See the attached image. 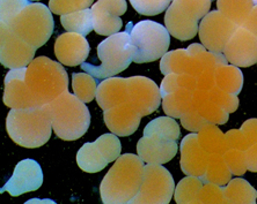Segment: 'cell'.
<instances>
[{
  "instance_id": "cell-1",
  "label": "cell",
  "mask_w": 257,
  "mask_h": 204,
  "mask_svg": "<svg viewBox=\"0 0 257 204\" xmlns=\"http://www.w3.org/2000/svg\"><path fill=\"white\" fill-rule=\"evenodd\" d=\"M144 160L132 154H122L102 180L100 195L105 204L131 203L141 190L144 180Z\"/></svg>"
},
{
  "instance_id": "cell-2",
  "label": "cell",
  "mask_w": 257,
  "mask_h": 204,
  "mask_svg": "<svg viewBox=\"0 0 257 204\" xmlns=\"http://www.w3.org/2000/svg\"><path fill=\"white\" fill-rule=\"evenodd\" d=\"M10 138L24 148H40L49 141L52 116L49 105L29 108H12L6 119Z\"/></svg>"
},
{
  "instance_id": "cell-3",
  "label": "cell",
  "mask_w": 257,
  "mask_h": 204,
  "mask_svg": "<svg viewBox=\"0 0 257 204\" xmlns=\"http://www.w3.org/2000/svg\"><path fill=\"white\" fill-rule=\"evenodd\" d=\"M26 82L40 105H47L69 92V76L62 64L47 56L34 59L27 67Z\"/></svg>"
},
{
  "instance_id": "cell-4",
  "label": "cell",
  "mask_w": 257,
  "mask_h": 204,
  "mask_svg": "<svg viewBox=\"0 0 257 204\" xmlns=\"http://www.w3.org/2000/svg\"><path fill=\"white\" fill-rule=\"evenodd\" d=\"M49 108L52 116V130L64 141H74L86 134L90 124V113L82 100L69 92H63Z\"/></svg>"
},
{
  "instance_id": "cell-5",
  "label": "cell",
  "mask_w": 257,
  "mask_h": 204,
  "mask_svg": "<svg viewBox=\"0 0 257 204\" xmlns=\"http://www.w3.org/2000/svg\"><path fill=\"white\" fill-rule=\"evenodd\" d=\"M224 54H214L206 50L204 45L191 44L187 48L167 52L161 58L162 74H189L197 78L205 70L227 65Z\"/></svg>"
},
{
  "instance_id": "cell-6",
  "label": "cell",
  "mask_w": 257,
  "mask_h": 204,
  "mask_svg": "<svg viewBox=\"0 0 257 204\" xmlns=\"http://www.w3.org/2000/svg\"><path fill=\"white\" fill-rule=\"evenodd\" d=\"M97 56L101 65L81 64V68L96 80L112 78L120 72L125 70L134 62V48H132L130 35L126 32H117L101 42L97 46Z\"/></svg>"
},
{
  "instance_id": "cell-7",
  "label": "cell",
  "mask_w": 257,
  "mask_h": 204,
  "mask_svg": "<svg viewBox=\"0 0 257 204\" xmlns=\"http://www.w3.org/2000/svg\"><path fill=\"white\" fill-rule=\"evenodd\" d=\"M125 32L130 35L134 62L137 64L152 62L162 58L171 45V34L167 28L154 21L128 22Z\"/></svg>"
},
{
  "instance_id": "cell-8",
  "label": "cell",
  "mask_w": 257,
  "mask_h": 204,
  "mask_svg": "<svg viewBox=\"0 0 257 204\" xmlns=\"http://www.w3.org/2000/svg\"><path fill=\"white\" fill-rule=\"evenodd\" d=\"M51 13L50 8L43 4L30 2L7 26L28 44L39 48L54 32L55 21Z\"/></svg>"
},
{
  "instance_id": "cell-9",
  "label": "cell",
  "mask_w": 257,
  "mask_h": 204,
  "mask_svg": "<svg viewBox=\"0 0 257 204\" xmlns=\"http://www.w3.org/2000/svg\"><path fill=\"white\" fill-rule=\"evenodd\" d=\"M212 0H173L166 10V28L180 40H192L197 35L199 21L209 13Z\"/></svg>"
},
{
  "instance_id": "cell-10",
  "label": "cell",
  "mask_w": 257,
  "mask_h": 204,
  "mask_svg": "<svg viewBox=\"0 0 257 204\" xmlns=\"http://www.w3.org/2000/svg\"><path fill=\"white\" fill-rule=\"evenodd\" d=\"M174 192L175 184L168 170L161 164H147L141 190L131 203L167 204L171 202Z\"/></svg>"
},
{
  "instance_id": "cell-11",
  "label": "cell",
  "mask_w": 257,
  "mask_h": 204,
  "mask_svg": "<svg viewBox=\"0 0 257 204\" xmlns=\"http://www.w3.org/2000/svg\"><path fill=\"white\" fill-rule=\"evenodd\" d=\"M239 26L230 21L219 10L209 12L199 24V38L206 50L222 54L230 37Z\"/></svg>"
},
{
  "instance_id": "cell-12",
  "label": "cell",
  "mask_w": 257,
  "mask_h": 204,
  "mask_svg": "<svg viewBox=\"0 0 257 204\" xmlns=\"http://www.w3.org/2000/svg\"><path fill=\"white\" fill-rule=\"evenodd\" d=\"M37 48L18 36L10 26L0 24V62L10 70L27 67Z\"/></svg>"
},
{
  "instance_id": "cell-13",
  "label": "cell",
  "mask_w": 257,
  "mask_h": 204,
  "mask_svg": "<svg viewBox=\"0 0 257 204\" xmlns=\"http://www.w3.org/2000/svg\"><path fill=\"white\" fill-rule=\"evenodd\" d=\"M128 98L134 108L142 116L152 114L161 104V92L157 83L145 76H132L127 78Z\"/></svg>"
},
{
  "instance_id": "cell-14",
  "label": "cell",
  "mask_w": 257,
  "mask_h": 204,
  "mask_svg": "<svg viewBox=\"0 0 257 204\" xmlns=\"http://www.w3.org/2000/svg\"><path fill=\"white\" fill-rule=\"evenodd\" d=\"M230 65L249 67L257 62V37L249 30L239 27L230 37L222 52Z\"/></svg>"
},
{
  "instance_id": "cell-15",
  "label": "cell",
  "mask_w": 257,
  "mask_h": 204,
  "mask_svg": "<svg viewBox=\"0 0 257 204\" xmlns=\"http://www.w3.org/2000/svg\"><path fill=\"white\" fill-rule=\"evenodd\" d=\"M125 0H99L92 6L94 32L102 36H111L123 27L120 15L126 12Z\"/></svg>"
},
{
  "instance_id": "cell-16",
  "label": "cell",
  "mask_w": 257,
  "mask_h": 204,
  "mask_svg": "<svg viewBox=\"0 0 257 204\" xmlns=\"http://www.w3.org/2000/svg\"><path fill=\"white\" fill-rule=\"evenodd\" d=\"M27 67L11 70L5 78L4 104L11 108H29L42 106L30 92L26 82Z\"/></svg>"
},
{
  "instance_id": "cell-17",
  "label": "cell",
  "mask_w": 257,
  "mask_h": 204,
  "mask_svg": "<svg viewBox=\"0 0 257 204\" xmlns=\"http://www.w3.org/2000/svg\"><path fill=\"white\" fill-rule=\"evenodd\" d=\"M42 182L43 173L40 164L34 160H24L15 166L13 176L0 192H9L11 196H20L39 190Z\"/></svg>"
},
{
  "instance_id": "cell-18",
  "label": "cell",
  "mask_w": 257,
  "mask_h": 204,
  "mask_svg": "<svg viewBox=\"0 0 257 204\" xmlns=\"http://www.w3.org/2000/svg\"><path fill=\"white\" fill-rule=\"evenodd\" d=\"M89 44L85 36L75 32L62 34L55 43V54L62 65L80 66L89 54Z\"/></svg>"
},
{
  "instance_id": "cell-19",
  "label": "cell",
  "mask_w": 257,
  "mask_h": 204,
  "mask_svg": "<svg viewBox=\"0 0 257 204\" xmlns=\"http://www.w3.org/2000/svg\"><path fill=\"white\" fill-rule=\"evenodd\" d=\"M177 149L176 141L157 135H144L137 144L138 156L147 164L168 163L175 157Z\"/></svg>"
},
{
  "instance_id": "cell-20",
  "label": "cell",
  "mask_w": 257,
  "mask_h": 204,
  "mask_svg": "<svg viewBox=\"0 0 257 204\" xmlns=\"http://www.w3.org/2000/svg\"><path fill=\"white\" fill-rule=\"evenodd\" d=\"M210 154L199 146L197 134L187 135L181 142V170L186 176H203L206 171Z\"/></svg>"
},
{
  "instance_id": "cell-21",
  "label": "cell",
  "mask_w": 257,
  "mask_h": 204,
  "mask_svg": "<svg viewBox=\"0 0 257 204\" xmlns=\"http://www.w3.org/2000/svg\"><path fill=\"white\" fill-rule=\"evenodd\" d=\"M103 119L111 133L117 136H128L138 130L142 116L126 102L105 110Z\"/></svg>"
},
{
  "instance_id": "cell-22",
  "label": "cell",
  "mask_w": 257,
  "mask_h": 204,
  "mask_svg": "<svg viewBox=\"0 0 257 204\" xmlns=\"http://www.w3.org/2000/svg\"><path fill=\"white\" fill-rule=\"evenodd\" d=\"M128 98V82L124 78H108L102 81L96 92V102L105 111L117 105L126 103Z\"/></svg>"
},
{
  "instance_id": "cell-23",
  "label": "cell",
  "mask_w": 257,
  "mask_h": 204,
  "mask_svg": "<svg viewBox=\"0 0 257 204\" xmlns=\"http://www.w3.org/2000/svg\"><path fill=\"white\" fill-rule=\"evenodd\" d=\"M192 104L199 114L209 124H224L227 122L229 113L211 100L209 90L196 89L192 97Z\"/></svg>"
},
{
  "instance_id": "cell-24",
  "label": "cell",
  "mask_w": 257,
  "mask_h": 204,
  "mask_svg": "<svg viewBox=\"0 0 257 204\" xmlns=\"http://www.w3.org/2000/svg\"><path fill=\"white\" fill-rule=\"evenodd\" d=\"M194 92L187 88H179L162 97V106L166 114L181 119L192 104Z\"/></svg>"
},
{
  "instance_id": "cell-25",
  "label": "cell",
  "mask_w": 257,
  "mask_h": 204,
  "mask_svg": "<svg viewBox=\"0 0 257 204\" xmlns=\"http://www.w3.org/2000/svg\"><path fill=\"white\" fill-rule=\"evenodd\" d=\"M77 163L82 171L96 173L103 170L109 164L107 158L102 154L95 142L85 143L77 154Z\"/></svg>"
},
{
  "instance_id": "cell-26",
  "label": "cell",
  "mask_w": 257,
  "mask_h": 204,
  "mask_svg": "<svg viewBox=\"0 0 257 204\" xmlns=\"http://www.w3.org/2000/svg\"><path fill=\"white\" fill-rule=\"evenodd\" d=\"M215 86L226 92L237 95L242 90L243 75L239 67L234 65H221L214 73Z\"/></svg>"
},
{
  "instance_id": "cell-27",
  "label": "cell",
  "mask_w": 257,
  "mask_h": 204,
  "mask_svg": "<svg viewBox=\"0 0 257 204\" xmlns=\"http://www.w3.org/2000/svg\"><path fill=\"white\" fill-rule=\"evenodd\" d=\"M198 143L209 154H224L229 149L225 134L213 124H207L197 133Z\"/></svg>"
},
{
  "instance_id": "cell-28",
  "label": "cell",
  "mask_w": 257,
  "mask_h": 204,
  "mask_svg": "<svg viewBox=\"0 0 257 204\" xmlns=\"http://www.w3.org/2000/svg\"><path fill=\"white\" fill-rule=\"evenodd\" d=\"M224 188L225 203H251L257 198V192L248 181L243 179L229 180Z\"/></svg>"
},
{
  "instance_id": "cell-29",
  "label": "cell",
  "mask_w": 257,
  "mask_h": 204,
  "mask_svg": "<svg viewBox=\"0 0 257 204\" xmlns=\"http://www.w3.org/2000/svg\"><path fill=\"white\" fill-rule=\"evenodd\" d=\"M232 178V172L225 163L224 154H211L209 163H207L206 171L200 179L204 184H215L219 186H225L229 182Z\"/></svg>"
},
{
  "instance_id": "cell-30",
  "label": "cell",
  "mask_w": 257,
  "mask_h": 204,
  "mask_svg": "<svg viewBox=\"0 0 257 204\" xmlns=\"http://www.w3.org/2000/svg\"><path fill=\"white\" fill-rule=\"evenodd\" d=\"M255 5L254 0H217L219 12H221L239 27L242 26Z\"/></svg>"
},
{
  "instance_id": "cell-31",
  "label": "cell",
  "mask_w": 257,
  "mask_h": 204,
  "mask_svg": "<svg viewBox=\"0 0 257 204\" xmlns=\"http://www.w3.org/2000/svg\"><path fill=\"white\" fill-rule=\"evenodd\" d=\"M60 22L64 29L69 32L80 34L82 36H87L94 30L92 10L89 8L60 15Z\"/></svg>"
},
{
  "instance_id": "cell-32",
  "label": "cell",
  "mask_w": 257,
  "mask_h": 204,
  "mask_svg": "<svg viewBox=\"0 0 257 204\" xmlns=\"http://www.w3.org/2000/svg\"><path fill=\"white\" fill-rule=\"evenodd\" d=\"M144 135H157L160 138L177 141L180 138L181 130L179 124L172 116H159L147 124L144 130Z\"/></svg>"
},
{
  "instance_id": "cell-33",
  "label": "cell",
  "mask_w": 257,
  "mask_h": 204,
  "mask_svg": "<svg viewBox=\"0 0 257 204\" xmlns=\"http://www.w3.org/2000/svg\"><path fill=\"white\" fill-rule=\"evenodd\" d=\"M97 86L99 84L96 78L88 73H74L72 75V88L74 95L84 103H88L96 98Z\"/></svg>"
},
{
  "instance_id": "cell-34",
  "label": "cell",
  "mask_w": 257,
  "mask_h": 204,
  "mask_svg": "<svg viewBox=\"0 0 257 204\" xmlns=\"http://www.w3.org/2000/svg\"><path fill=\"white\" fill-rule=\"evenodd\" d=\"M203 180L198 176H188L177 184L175 190L176 203H197V198L203 187Z\"/></svg>"
},
{
  "instance_id": "cell-35",
  "label": "cell",
  "mask_w": 257,
  "mask_h": 204,
  "mask_svg": "<svg viewBox=\"0 0 257 204\" xmlns=\"http://www.w3.org/2000/svg\"><path fill=\"white\" fill-rule=\"evenodd\" d=\"M179 88H187L191 92L197 89V78L189 74H167L161 82L160 92L164 97L167 94L174 92Z\"/></svg>"
},
{
  "instance_id": "cell-36",
  "label": "cell",
  "mask_w": 257,
  "mask_h": 204,
  "mask_svg": "<svg viewBox=\"0 0 257 204\" xmlns=\"http://www.w3.org/2000/svg\"><path fill=\"white\" fill-rule=\"evenodd\" d=\"M94 0H50L49 8L57 15L70 14L93 6Z\"/></svg>"
},
{
  "instance_id": "cell-37",
  "label": "cell",
  "mask_w": 257,
  "mask_h": 204,
  "mask_svg": "<svg viewBox=\"0 0 257 204\" xmlns=\"http://www.w3.org/2000/svg\"><path fill=\"white\" fill-rule=\"evenodd\" d=\"M95 143L99 146L102 154L107 158L109 163L115 162L117 158L120 156V150H122V144H120L119 138L117 135L112 134H103L96 140Z\"/></svg>"
},
{
  "instance_id": "cell-38",
  "label": "cell",
  "mask_w": 257,
  "mask_h": 204,
  "mask_svg": "<svg viewBox=\"0 0 257 204\" xmlns=\"http://www.w3.org/2000/svg\"><path fill=\"white\" fill-rule=\"evenodd\" d=\"M173 0H130L131 5L139 14L153 15L160 14L171 6Z\"/></svg>"
},
{
  "instance_id": "cell-39",
  "label": "cell",
  "mask_w": 257,
  "mask_h": 204,
  "mask_svg": "<svg viewBox=\"0 0 257 204\" xmlns=\"http://www.w3.org/2000/svg\"><path fill=\"white\" fill-rule=\"evenodd\" d=\"M224 160L234 176H243L248 170L245 151L230 148L224 154Z\"/></svg>"
},
{
  "instance_id": "cell-40",
  "label": "cell",
  "mask_w": 257,
  "mask_h": 204,
  "mask_svg": "<svg viewBox=\"0 0 257 204\" xmlns=\"http://www.w3.org/2000/svg\"><path fill=\"white\" fill-rule=\"evenodd\" d=\"M30 2V0H0V24H10Z\"/></svg>"
},
{
  "instance_id": "cell-41",
  "label": "cell",
  "mask_w": 257,
  "mask_h": 204,
  "mask_svg": "<svg viewBox=\"0 0 257 204\" xmlns=\"http://www.w3.org/2000/svg\"><path fill=\"white\" fill-rule=\"evenodd\" d=\"M209 95L215 104H218L219 106L224 108L228 113L235 112L237 106H239V98H237V95L226 92L224 90L219 89L218 86H213L212 89L209 90Z\"/></svg>"
},
{
  "instance_id": "cell-42",
  "label": "cell",
  "mask_w": 257,
  "mask_h": 204,
  "mask_svg": "<svg viewBox=\"0 0 257 204\" xmlns=\"http://www.w3.org/2000/svg\"><path fill=\"white\" fill-rule=\"evenodd\" d=\"M197 203H225L224 188L215 184H204L198 194Z\"/></svg>"
},
{
  "instance_id": "cell-43",
  "label": "cell",
  "mask_w": 257,
  "mask_h": 204,
  "mask_svg": "<svg viewBox=\"0 0 257 204\" xmlns=\"http://www.w3.org/2000/svg\"><path fill=\"white\" fill-rule=\"evenodd\" d=\"M181 124H182V126L186 128V130L192 132V133H198V132L209 122L199 114L197 110L195 108L194 104H191V106L188 110V112L181 118Z\"/></svg>"
},
{
  "instance_id": "cell-44",
  "label": "cell",
  "mask_w": 257,
  "mask_h": 204,
  "mask_svg": "<svg viewBox=\"0 0 257 204\" xmlns=\"http://www.w3.org/2000/svg\"><path fill=\"white\" fill-rule=\"evenodd\" d=\"M225 138H226V141L228 143L229 149L232 148V149H239V150L245 151L249 146H250V143H249L248 140L245 138V136L243 135L242 130H228L227 133L225 134Z\"/></svg>"
},
{
  "instance_id": "cell-45",
  "label": "cell",
  "mask_w": 257,
  "mask_h": 204,
  "mask_svg": "<svg viewBox=\"0 0 257 204\" xmlns=\"http://www.w3.org/2000/svg\"><path fill=\"white\" fill-rule=\"evenodd\" d=\"M217 68H212V70H205L204 73L199 74L197 78V89L203 90H211L215 86V78L214 73Z\"/></svg>"
},
{
  "instance_id": "cell-46",
  "label": "cell",
  "mask_w": 257,
  "mask_h": 204,
  "mask_svg": "<svg viewBox=\"0 0 257 204\" xmlns=\"http://www.w3.org/2000/svg\"><path fill=\"white\" fill-rule=\"evenodd\" d=\"M241 130L250 143V146L257 143V119L247 120L241 127Z\"/></svg>"
},
{
  "instance_id": "cell-47",
  "label": "cell",
  "mask_w": 257,
  "mask_h": 204,
  "mask_svg": "<svg viewBox=\"0 0 257 204\" xmlns=\"http://www.w3.org/2000/svg\"><path fill=\"white\" fill-rule=\"evenodd\" d=\"M241 27L249 30V32L254 34V35L257 37V5L252 7L251 12L249 13V15L247 16V18H245Z\"/></svg>"
},
{
  "instance_id": "cell-48",
  "label": "cell",
  "mask_w": 257,
  "mask_h": 204,
  "mask_svg": "<svg viewBox=\"0 0 257 204\" xmlns=\"http://www.w3.org/2000/svg\"><path fill=\"white\" fill-rule=\"evenodd\" d=\"M245 156H247V168L251 172H257V143H254L245 150Z\"/></svg>"
},
{
  "instance_id": "cell-49",
  "label": "cell",
  "mask_w": 257,
  "mask_h": 204,
  "mask_svg": "<svg viewBox=\"0 0 257 204\" xmlns=\"http://www.w3.org/2000/svg\"><path fill=\"white\" fill-rule=\"evenodd\" d=\"M30 2H39V0H30Z\"/></svg>"
},
{
  "instance_id": "cell-50",
  "label": "cell",
  "mask_w": 257,
  "mask_h": 204,
  "mask_svg": "<svg viewBox=\"0 0 257 204\" xmlns=\"http://www.w3.org/2000/svg\"><path fill=\"white\" fill-rule=\"evenodd\" d=\"M254 2H255V4L257 5V0H254Z\"/></svg>"
}]
</instances>
